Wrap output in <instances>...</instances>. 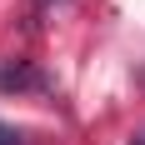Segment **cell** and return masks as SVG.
I'll return each mask as SVG.
<instances>
[{
	"instance_id": "1",
	"label": "cell",
	"mask_w": 145,
	"mask_h": 145,
	"mask_svg": "<svg viewBox=\"0 0 145 145\" xmlns=\"http://www.w3.org/2000/svg\"><path fill=\"white\" fill-rule=\"evenodd\" d=\"M50 80H45L30 60H0V90L5 95H20V90H45Z\"/></svg>"
},
{
	"instance_id": "2",
	"label": "cell",
	"mask_w": 145,
	"mask_h": 145,
	"mask_svg": "<svg viewBox=\"0 0 145 145\" xmlns=\"http://www.w3.org/2000/svg\"><path fill=\"white\" fill-rule=\"evenodd\" d=\"M0 145H20V135H15V130H5V125H0Z\"/></svg>"
},
{
	"instance_id": "3",
	"label": "cell",
	"mask_w": 145,
	"mask_h": 145,
	"mask_svg": "<svg viewBox=\"0 0 145 145\" xmlns=\"http://www.w3.org/2000/svg\"><path fill=\"white\" fill-rule=\"evenodd\" d=\"M35 5H40V10H45V5H55V0H35Z\"/></svg>"
},
{
	"instance_id": "4",
	"label": "cell",
	"mask_w": 145,
	"mask_h": 145,
	"mask_svg": "<svg viewBox=\"0 0 145 145\" xmlns=\"http://www.w3.org/2000/svg\"><path fill=\"white\" fill-rule=\"evenodd\" d=\"M135 145H145V135H140V140H135Z\"/></svg>"
}]
</instances>
